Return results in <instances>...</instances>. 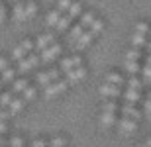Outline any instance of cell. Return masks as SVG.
<instances>
[{
    "label": "cell",
    "instance_id": "7a4b0ae2",
    "mask_svg": "<svg viewBox=\"0 0 151 147\" xmlns=\"http://www.w3.org/2000/svg\"><path fill=\"white\" fill-rule=\"evenodd\" d=\"M59 53H61V45H59V43H51L49 47H45V49L41 51V55H39V57H41V63L53 61V59H55Z\"/></svg>",
    "mask_w": 151,
    "mask_h": 147
},
{
    "label": "cell",
    "instance_id": "816d5d0a",
    "mask_svg": "<svg viewBox=\"0 0 151 147\" xmlns=\"http://www.w3.org/2000/svg\"><path fill=\"white\" fill-rule=\"evenodd\" d=\"M0 86H2V80H0Z\"/></svg>",
    "mask_w": 151,
    "mask_h": 147
},
{
    "label": "cell",
    "instance_id": "4fadbf2b",
    "mask_svg": "<svg viewBox=\"0 0 151 147\" xmlns=\"http://www.w3.org/2000/svg\"><path fill=\"white\" fill-rule=\"evenodd\" d=\"M24 104H26V100H24V98H14V100L10 102V110H8V112H10V116H14V114L20 112V110L24 108Z\"/></svg>",
    "mask_w": 151,
    "mask_h": 147
},
{
    "label": "cell",
    "instance_id": "b9f144b4",
    "mask_svg": "<svg viewBox=\"0 0 151 147\" xmlns=\"http://www.w3.org/2000/svg\"><path fill=\"white\" fill-rule=\"evenodd\" d=\"M4 20H6V8H4L2 4H0V24L4 22Z\"/></svg>",
    "mask_w": 151,
    "mask_h": 147
},
{
    "label": "cell",
    "instance_id": "83f0119b",
    "mask_svg": "<svg viewBox=\"0 0 151 147\" xmlns=\"http://www.w3.org/2000/svg\"><path fill=\"white\" fill-rule=\"evenodd\" d=\"M35 12H37V6H35L32 0H28V4H26V16L32 18V16H35Z\"/></svg>",
    "mask_w": 151,
    "mask_h": 147
},
{
    "label": "cell",
    "instance_id": "603a6c76",
    "mask_svg": "<svg viewBox=\"0 0 151 147\" xmlns=\"http://www.w3.org/2000/svg\"><path fill=\"white\" fill-rule=\"evenodd\" d=\"M83 28H84L83 24H78V26H75V28L71 29V34H69V39H71V41H77L78 37H81V34H83Z\"/></svg>",
    "mask_w": 151,
    "mask_h": 147
},
{
    "label": "cell",
    "instance_id": "7dc6e473",
    "mask_svg": "<svg viewBox=\"0 0 151 147\" xmlns=\"http://www.w3.org/2000/svg\"><path fill=\"white\" fill-rule=\"evenodd\" d=\"M147 65H151V53H149V57H147Z\"/></svg>",
    "mask_w": 151,
    "mask_h": 147
},
{
    "label": "cell",
    "instance_id": "4dcf8cb0",
    "mask_svg": "<svg viewBox=\"0 0 151 147\" xmlns=\"http://www.w3.org/2000/svg\"><path fill=\"white\" fill-rule=\"evenodd\" d=\"M139 57H141V53L137 49H129L128 53H126V59H132V61H137Z\"/></svg>",
    "mask_w": 151,
    "mask_h": 147
},
{
    "label": "cell",
    "instance_id": "4316f807",
    "mask_svg": "<svg viewBox=\"0 0 151 147\" xmlns=\"http://www.w3.org/2000/svg\"><path fill=\"white\" fill-rule=\"evenodd\" d=\"M12 94H14V92H4V94L0 96V106H10V102L14 100Z\"/></svg>",
    "mask_w": 151,
    "mask_h": 147
},
{
    "label": "cell",
    "instance_id": "e0dca14e",
    "mask_svg": "<svg viewBox=\"0 0 151 147\" xmlns=\"http://www.w3.org/2000/svg\"><path fill=\"white\" fill-rule=\"evenodd\" d=\"M132 45H134V47L145 45V34H139V32H135V34L132 35Z\"/></svg>",
    "mask_w": 151,
    "mask_h": 147
},
{
    "label": "cell",
    "instance_id": "8992f818",
    "mask_svg": "<svg viewBox=\"0 0 151 147\" xmlns=\"http://www.w3.org/2000/svg\"><path fill=\"white\" fill-rule=\"evenodd\" d=\"M135 128H137V120H134V118H126V116H124V120H120V130H122L124 133L135 131Z\"/></svg>",
    "mask_w": 151,
    "mask_h": 147
},
{
    "label": "cell",
    "instance_id": "ffe728a7",
    "mask_svg": "<svg viewBox=\"0 0 151 147\" xmlns=\"http://www.w3.org/2000/svg\"><path fill=\"white\" fill-rule=\"evenodd\" d=\"M59 18H61V10L57 8V10H53V12L47 14V24H49V26H55V24L59 22Z\"/></svg>",
    "mask_w": 151,
    "mask_h": 147
},
{
    "label": "cell",
    "instance_id": "ac0fdd59",
    "mask_svg": "<svg viewBox=\"0 0 151 147\" xmlns=\"http://www.w3.org/2000/svg\"><path fill=\"white\" fill-rule=\"evenodd\" d=\"M14 77H16V71H14V69H4V71H2V85H4V82H12V80H14Z\"/></svg>",
    "mask_w": 151,
    "mask_h": 147
},
{
    "label": "cell",
    "instance_id": "836d02e7",
    "mask_svg": "<svg viewBox=\"0 0 151 147\" xmlns=\"http://www.w3.org/2000/svg\"><path fill=\"white\" fill-rule=\"evenodd\" d=\"M128 86H129V88H135V90H139V88H141V80H137L135 77H132V79L128 80Z\"/></svg>",
    "mask_w": 151,
    "mask_h": 147
},
{
    "label": "cell",
    "instance_id": "2e32d148",
    "mask_svg": "<svg viewBox=\"0 0 151 147\" xmlns=\"http://www.w3.org/2000/svg\"><path fill=\"white\" fill-rule=\"evenodd\" d=\"M32 69H34V65H32V61H29V57L18 61V73H28V71H32Z\"/></svg>",
    "mask_w": 151,
    "mask_h": 147
},
{
    "label": "cell",
    "instance_id": "8d00e7d4",
    "mask_svg": "<svg viewBox=\"0 0 151 147\" xmlns=\"http://www.w3.org/2000/svg\"><path fill=\"white\" fill-rule=\"evenodd\" d=\"M143 110H145L147 118H151V98H147V102H143Z\"/></svg>",
    "mask_w": 151,
    "mask_h": 147
},
{
    "label": "cell",
    "instance_id": "f1b7e54d",
    "mask_svg": "<svg viewBox=\"0 0 151 147\" xmlns=\"http://www.w3.org/2000/svg\"><path fill=\"white\" fill-rule=\"evenodd\" d=\"M102 28H104V22H100V20H94V22H92V26H90V32H92V34H100L102 32Z\"/></svg>",
    "mask_w": 151,
    "mask_h": 147
},
{
    "label": "cell",
    "instance_id": "e575fe53",
    "mask_svg": "<svg viewBox=\"0 0 151 147\" xmlns=\"http://www.w3.org/2000/svg\"><path fill=\"white\" fill-rule=\"evenodd\" d=\"M135 32H139V34H147L149 28H147L145 22H139V24H135Z\"/></svg>",
    "mask_w": 151,
    "mask_h": 147
},
{
    "label": "cell",
    "instance_id": "8fae6325",
    "mask_svg": "<svg viewBox=\"0 0 151 147\" xmlns=\"http://www.w3.org/2000/svg\"><path fill=\"white\" fill-rule=\"evenodd\" d=\"M92 37H94V34L92 32H86V34H81V37L77 39V47L78 49H84V47H88L90 43H92Z\"/></svg>",
    "mask_w": 151,
    "mask_h": 147
},
{
    "label": "cell",
    "instance_id": "60d3db41",
    "mask_svg": "<svg viewBox=\"0 0 151 147\" xmlns=\"http://www.w3.org/2000/svg\"><path fill=\"white\" fill-rule=\"evenodd\" d=\"M4 69H8V59H4V57H0V73H2Z\"/></svg>",
    "mask_w": 151,
    "mask_h": 147
},
{
    "label": "cell",
    "instance_id": "ba28073f",
    "mask_svg": "<svg viewBox=\"0 0 151 147\" xmlns=\"http://www.w3.org/2000/svg\"><path fill=\"white\" fill-rule=\"evenodd\" d=\"M26 4H24L22 0H18L16 2V6H14V20L16 22H24L26 20Z\"/></svg>",
    "mask_w": 151,
    "mask_h": 147
},
{
    "label": "cell",
    "instance_id": "681fc988",
    "mask_svg": "<svg viewBox=\"0 0 151 147\" xmlns=\"http://www.w3.org/2000/svg\"><path fill=\"white\" fill-rule=\"evenodd\" d=\"M10 2H14V4H16V2H18V0H10Z\"/></svg>",
    "mask_w": 151,
    "mask_h": 147
},
{
    "label": "cell",
    "instance_id": "9a60e30c",
    "mask_svg": "<svg viewBox=\"0 0 151 147\" xmlns=\"http://www.w3.org/2000/svg\"><path fill=\"white\" fill-rule=\"evenodd\" d=\"M124 98L129 102V104H135V102H139V90H135V88H128Z\"/></svg>",
    "mask_w": 151,
    "mask_h": 147
},
{
    "label": "cell",
    "instance_id": "7c38bea8",
    "mask_svg": "<svg viewBox=\"0 0 151 147\" xmlns=\"http://www.w3.org/2000/svg\"><path fill=\"white\" fill-rule=\"evenodd\" d=\"M116 124V116H114V112H102L100 116V125L102 128H110V125Z\"/></svg>",
    "mask_w": 151,
    "mask_h": 147
},
{
    "label": "cell",
    "instance_id": "f6af8a7d",
    "mask_svg": "<svg viewBox=\"0 0 151 147\" xmlns=\"http://www.w3.org/2000/svg\"><path fill=\"white\" fill-rule=\"evenodd\" d=\"M10 118V112H4V110H0V120H8Z\"/></svg>",
    "mask_w": 151,
    "mask_h": 147
},
{
    "label": "cell",
    "instance_id": "f35d334b",
    "mask_svg": "<svg viewBox=\"0 0 151 147\" xmlns=\"http://www.w3.org/2000/svg\"><path fill=\"white\" fill-rule=\"evenodd\" d=\"M29 61H32V65H34V67H37L39 63H41V57H37V55H29Z\"/></svg>",
    "mask_w": 151,
    "mask_h": 147
},
{
    "label": "cell",
    "instance_id": "f907efd6",
    "mask_svg": "<svg viewBox=\"0 0 151 147\" xmlns=\"http://www.w3.org/2000/svg\"><path fill=\"white\" fill-rule=\"evenodd\" d=\"M147 98H151V92H149V94H147Z\"/></svg>",
    "mask_w": 151,
    "mask_h": 147
},
{
    "label": "cell",
    "instance_id": "3957f363",
    "mask_svg": "<svg viewBox=\"0 0 151 147\" xmlns=\"http://www.w3.org/2000/svg\"><path fill=\"white\" fill-rule=\"evenodd\" d=\"M59 73L61 71H57V69H53V71H47V73H41V75H37V85H41V86H47L49 82H53V80H57L59 79Z\"/></svg>",
    "mask_w": 151,
    "mask_h": 147
},
{
    "label": "cell",
    "instance_id": "1f68e13d",
    "mask_svg": "<svg viewBox=\"0 0 151 147\" xmlns=\"http://www.w3.org/2000/svg\"><path fill=\"white\" fill-rule=\"evenodd\" d=\"M116 110H118V106L114 102H104L102 104V112H116Z\"/></svg>",
    "mask_w": 151,
    "mask_h": 147
},
{
    "label": "cell",
    "instance_id": "d6a6232c",
    "mask_svg": "<svg viewBox=\"0 0 151 147\" xmlns=\"http://www.w3.org/2000/svg\"><path fill=\"white\" fill-rule=\"evenodd\" d=\"M141 73H143V80L151 82V65H145V67L141 69Z\"/></svg>",
    "mask_w": 151,
    "mask_h": 147
},
{
    "label": "cell",
    "instance_id": "484cf974",
    "mask_svg": "<svg viewBox=\"0 0 151 147\" xmlns=\"http://www.w3.org/2000/svg\"><path fill=\"white\" fill-rule=\"evenodd\" d=\"M71 20H73V18H71V16L59 18V22L55 24V26H57V29H61V32H63V29H67V28H69V24H71Z\"/></svg>",
    "mask_w": 151,
    "mask_h": 147
},
{
    "label": "cell",
    "instance_id": "d6986e66",
    "mask_svg": "<svg viewBox=\"0 0 151 147\" xmlns=\"http://www.w3.org/2000/svg\"><path fill=\"white\" fill-rule=\"evenodd\" d=\"M26 88H28V80H26V79H20V80H14L12 92H24Z\"/></svg>",
    "mask_w": 151,
    "mask_h": 147
},
{
    "label": "cell",
    "instance_id": "ee69618b",
    "mask_svg": "<svg viewBox=\"0 0 151 147\" xmlns=\"http://www.w3.org/2000/svg\"><path fill=\"white\" fill-rule=\"evenodd\" d=\"M6 130H8V128H6V120H0V133H4Z\"/></svg>",
    "mask_w": 151,
    "mask_h": 147
},
{
    "label": "cell",
    "instance_id": "bcb514c9",
    "mask_svg": "<svg viewBox=\"0 0 151 147\" xmlns=\"http://www.w3.org/2000/svg\"><path fill=\"white\" fill-rule=\"evenodd\" d=\"M34 145H35V147H39V145H45V141H43V139H35V141H34Z\"/></svg>",
    "mask_w": 151,
    "mask_h": 147
},
{
    "label": "cell",
    "instance_id": "6da1fadb",
    "mask_svg": "<svg viewBox=\"0 0 151 147\" xmlns=\"http://www.w3.org/2000/svg\"><path fill=\"white\" fill-rule=\"evenodd\" d=\"M65 88H67V80H57V82H49V85L45 86V96H47V98H53V96H57V94L65 92Z\"/></svg>",
    "mask_w": 151,
    "mask_h": 147
},
{
    "label": "cell",
    "instance_id": "cb8c5ba5",
    "mask_svg": "<svg viewBox=\"0 0 151 147\" xmlns=\"http://www.w3.org/2000/svg\"><path fill=\"white\" fill-rule=\"evenodd\" d=\"M92 22H94V14H92V12H88V14H83V16H81V24H83L84 28H90V26H92Z\"/></svg>",
    "mask_w": 151,
    "mask_h": 147
},
{
    "label": "cell",
    "instance_id": "7bdbcfd3",
    "mask_svg": "<svg viewBox=\"0 0 151 147\" xmlns=\"http://www.w3.org/2000/svg\"><path fill=\"white\" fill-rule=\"evenodd\" d=\"M22 139H20V137H12V139H10V145H22Z\"/></svg>",
    "mask_w": 151,
    "mask_h": 147
},
{
    "label": "cell",
    "instance_id": "74e56055",
    "mask_svg": "<svg viewBox=\"0 0 151 147\" xmlns=\"http://www.w3.org/2000/svg\"><path fill=\"white\" fill-rule=\"evenodd\" d=\"M20 45H22L24 49L28 51V53H29V51H32V49H34V45H32V41H29V39H24L22 43H20Z\"/></svg>",
    "mask_w": 151,
    "mask_h": 147
},
{
    "label": "cell",
    "instance_id": "277c9868",
    "mask_svg": "<svg viewBox=\"0 0 151 147\" xmlns=\"http://www.w3.org/2000/svg\"><path fill=\"white\" fill-rule=\"evenodd\" d=\"M100 94H102V96H108V98L120 96V85H112V82L102 85V86H100Z\"/></svg>",
    "mask_w": 151,
    "mask_h": 147
},
{
    "label": "cell",
    "instance_id": "52a82bcc",
    "mask_svg": "<svg viewBox=\"0 0 151 147\" xmlns=\"http://www.w3.org/2000/svg\"><path fill=\"white\" fill-rule=\"evenodd\" d=\"M53 39H55V37H53L51 34L39 35V37H37V41H35V49H37V51H43L45 47H49L51 43H53Z\"/></svg>",
    "mask_w": 151,
    "mask_h": 147
},
{
    "label": "cell",
    "instance_id": "d590c367",
    "mask_svg": "<svg viewBox=\"0 0 151 147\" xmlns=\"http://www.w3.org/2000/svg\"><path fill=\"white\" fill-rule=\"evenodd\" d=\"M73 4V2H71V0H59V6H57V8H59V10H69V6Z\"/></svg>",
    "mask_w": 151,
    "mask_h": 147
},
{
    "label": "cell",
    "instance_id": "7402d4cb",
    "mask_svg": "<svg viewBox=\"0 0 151 147\" xmlns=\"http://www.w3.org/2000/svg\"><path fill=\"white\" fill-rule=\"evenodd\" d=\"M106 82H112V85H124V79H122V75H118V73H108L106 75Z\"/></svg>",
    "mask_w": 151,
    "mask_h": 147
},
{
    "label": "cell",
    "instance_id": "d4e9b609",
    "mask_svg": "<svg viewBox=\"0 0 151 147\" xmlns=\"http://www.w3.org/2000/svg\"><path fill=\"white\" fill-rule=\"evenodd\" d=\"M26 53H28V51L24 49L22 45H18L16 49L12 51V55H10V57H12V59H14V61H20V59H24V55H26Z\"/></svg>",
    "mask_w": 151,
    "mask_h": 147
},
{
    "label": "cell",
    "instance_id": "ab89813d",
    "mask_svg": "<svg viewBox=\"0 0 151 147\" xmlns=\"http://www.w3.org/2000/svg\"><path fill=\"white\" fill-rule=\"evenodd\" d=\"M51 145H55V147H61V145H65V139H61V137H55V139L51 141Z\"/></svg>",
    "mask_w": 151,
    "mask_h": 147
},
{
    "label": "cell",
    "instance_id": "c3c4849f",
    "mask_svg": "<svg viewBox=\"0 0 151 147\" xmlns=\"http://www.w3.org/2000/svg\"><path fill=\"white\" fill-rule=\"evenodd\" d=\"M147 49H149V53H151V43H147Z\"/></svg>",
    "mask_w": 151,
    "mask_h": 147
},
{
    "label": "cell",
    "instance_id": "5b68a950",
    "mask_svg": "<svg viewBox=\"0 0 151 147\" xmlns=\"http://www.w3.org/2000/svg\"><path fill=\"white\" fill-rule=\"evenodd\" d=\"M81 63H83V59L78 55H75V57H71V59H63L61 61V71H71V69H75V67H81Z\"/></svg>",
    "mask_w": 151,
    "mask_h": 147
},
{
    "label": "cell",
    "instance_id": "5bb4252c",
    "mask_svg": "<svg viewBox=\"0 0 151 147\" xmlns=\"http://www.w3.org/2000/svg\"><path fill=\"white\" fill-rule=\"evenodd\" d=\"M124 69H126L129 75H135V73H139V71H141V67L137 65V61H132V59H126V63H124Z\"/></svg>",
    "mask_w": 151,
    "mask_h": 147
},
{
    "label": "cell",
    "instance_id": "9c48e42d",
    "mask_svg": "<svg viewBox=\"0 0 151 147\" xmlns=\"http://www.w3.org/2000/svg\"><path fill=\"white\" fill-rule=\"evenodd\" d=\"M120 112H122V116H126V118H134V120H139L141 118V114H139V110H135L132 104H126V106H122L120 108Z\"/></svg>",
    "mask_w": 151,
    "mask_h": 147
},
{
    "label": "cell",
    "instance_id": "f546056e",
    "mask_svg": "<svg viewBox=\"0 0 151 147\" xmlns=\"http://www.w3.org/2000/svg\"><path fill=\"white\" fill-rule=\"evenodd\" d=\"M22 94H24V100L28 102V100H32V98L35 96V88H34V86H28V88H26Z\"/></svg>",
    "mask_w": 151,
    "mask_h": 147
},
{
    "label": "cell",
    "instance_id": "30bf717a",
    "mask_svg": "<svg viewBox=\"0 0 151 147\" xmlns=\"http://www.w3.org/2000/svg\"><path fill=\"white\" fill-rule=\"evenodd\" d=\"M84 71L83 67H75V69H71V71H67V80L69 82H77V80H81L84 77Z\"/></svg>",
    "mask_w": 151,
    "mask_h": 147
},
{
    "label": "cell",
    "instance_id": "44dd1931",
    "mask_svg": "<svg viewBox=\"0 0 151 147\" xmlns=\"http://www.w3.org/2000/svg\"><path fill=\"white\" fill-rule=\"evenodd\" d=\"M69 16L71 18H77V16H81V12H83V6L78 4V2H73V4L69 6Z\"/></svg>",
    "mask_w": 151,
    "mask_h": 147
}]
</instances>
